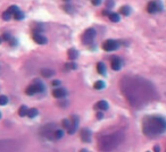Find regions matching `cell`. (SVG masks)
Returning a JSON list of instances; mask_svg holds the SVG:
<instances>
[{
  "label": "cell",
  "instance_id": "1",
  "mask_svg": "<svg viewBox=\"0 0 166 152\" xmlns=\"http://www.w3.org/2000/svg\"><path fill=\"white\" fill-rule=\"evenodd\" d=\"M120 86L123 96L134 108H142L157 99L154 85L142 77L125 76L121 81Z\"/></svg>",
  "mask_w": 166,
  "mask_h": 152
},
{
  "label": "cell",
  "instance_id": "2",
  "mask_svg": "<svg viewBox=\"0 0 166 152\" xmlns=\"http://www.w3.org/2000/svg\"><path fill=\"white\" fill-rule=\"evenodd\" d=\"M142 132L150 139L164 134L166 132V119L157 115L144 117L142 120Z\"/></svg>",
  "mask_w": 166,
  "mask_h": 152
},
{
  "label": "cell",
  "instance_id": "3",
  "mask_svg": "<svg viewBox=\"0 0 166 152\" xmlns=\"http://www.w3.org/2000/svg\"><path fill=\"white\" fill-rule=\"evenodd\" d=\"M125 139L124 133L122 132H114L112 134L103 135L99 139L98 141V148L99 150L103 152H110L115 150L116 148H118L123 143Z\"/></svg>",
  "mask_w": 166,
  "mask_h": 152
},
{
  "label": "cell",
  "instance_id": "4",
  "mask_svg": "<svg viewBox=\"0 0 166 152\" xmlns=\"http://www.w3.org/2000/svg\"><path fill=\"white\" fill-rule=\"evenodd\" d=\"M45 91H46V86L42 83V81H40V79H34L33 83L26 87L25 93L28 96H34V94H38V93H43Z\"/></svg>",
  "mask_w": 166,
  "mask_h": 152
},
{
  "label": "cell",
  "instance_id": "5",
  "mask_svg": "<svg viewBox=\"0 0 166 152\" xmlns=\"http://www.w3.org/2000/svg\"><path fill=\"white\" fill-rule=\"evenodd\" d=\"M19 144L13 140H2L0 141V152H18Z\"/></svg>",
  "mask_w": 166,
  "mask_h": 152
},
{
  "label": "cell",
  "instance_id": "6",
  "mask_svg": "<svg viewBox=\"0 0 166 152\" xmlns=\"http://www.w3.org/2000/svg\"><path fill=\"white\" fill-rule=\"evenodd\" d=\"M57 130V126L54 124V123H50V124L45 125L42 128H41L40 133L42 136H45L48 140H51V141H55V130Z\"/></svg>",
  "mask_w": 166,
  "mask_h": 152
},
{
  "label": "cell",
  "instance_id": "7",
  "mask_svg": "<svg viewBox=\"0 0 166 152\" xmlns=\"http://www.w3.org/2000/svg\"><path fill=\"white\" fill-rule=\"evenodd\" d=\"M96 35H97V32H96L95 28H88L82 35V42L84 44H90L93 41V39L96 38Z\"/></svg>",
  "mask_w": 166,
  "mask_h": 152
},
{
  "label": "cell",
  "instance_id": "8",
  "mask_svg": "<svg viewBox=\"0 0 166 152\" xmlns=\"http://www.w3.org/2000/svg\"><path fill=\"white\" fill-rule=\"evenodd\" d=\"M120 48V42L116 41V40H107L105 41L103 44V49L105 51H114L117 50Z\"/></svg>",
  "mask_w": 166,
  "mask_h": 152
},
{
  "label": "cell",
  "instance_id": "9",
  "mask_svg": "<svg viewBox=\"0 0 166 152\" xmlns=\"http://www.w3.org/2000/svg\"><path fill=\"white\" fill-rule=\"evenodd\" d=\"M79 123H80V119H79V117H77L76 115H73V116H72V118H71V126H69V128L67 130L69 135L74 134L75 132H76L77 127H79Z\"/></svg>",
  "mask_w": 166,
  "mask_h": 152
},
{
  "label": "cell",
  "instance_id": "10",
  "mask_svg": "<svg viewBox=\"0 0 166 152\" xmlns=\"http://www.w3.org/2000/svg\"><path fill=\"white\" fill-rule=\"evenodd\" d=\"M163 9L162 7V4H159L158 1H150L147 6V11L150 13V14H154V13H157Z\"/></svg>",
  "mask_w": 166,
  "mask_h": 152
},
{
  "label": "cell",
  "instance_id": "11",
  "mask_svg": "<svg viewBox=\"0 0 166 152\" xmlns=\"http://www.w3.org/2000/svg\"><path fill=\"white\" fill-rule=\"evenodd\" d=\"M123 66V62H122V59H121L120 57L117 56H114L112 58V60H110V67L113 70H120L121 68Z\"/></svg>",
  "mask_w": 166,
  "mask_h": 152
},
{
  "label": "cell",
  "instance_id": "12",
  "mask_svg": "<svg viewBox=\"0 0 166 152\" xmlns=\"http://www.w3.org/2000/svg\"><path fill=\"white\" fill-rule=\"evenodd\" d=\"M92 139V132L89 128H83L81 130V140L86 143H90Z\"/></svg>",
  "mask_w": 166,
  "mask_h": 152
},
{
  "label": "cell",
  "instance_id": "13",
  "mask_svg": "<svg viewBox=\"0 0 166 152\" xmlns=\"http://www.w3.org/2000/svg\"><path fill=\"white\" fill-rule=\"evenodd\" d=\"M52 96H55L56 99H64L65 96H67V91L64 87H56L55 90L52 91Z\"/></svg>",
  "mask_w": 166,
  "mask_h": 152
},
{
  "label": "cell",
  "instance_id": "14",
  "mask_svg": "<svg viewBox=\"0 0 166 152\" xmlns=\"http://www.w3.org/2000/svg\"><path fill=\"white\" fill-rule=\"evenodd\" d=\"M33 40H34V42H36L38 44H46L47 42H48V39H47L45 35H42L41 33L33 34Z\"/></svg>",
  "mask_w": 166,
  "mask_h": 152
},
{
  "label": "cell",
  "instance_id": "15",
  "mask_svg": "<svg viewBox=\"0 0 166 152\" xmlns=\"http://www.w3.org/2000/svg\"><path fill=\"white\" fill-rule=\"evenodd\" d=\"M41 75L45 79H50V77L56 75V72L54 69H50V68H42L41 69Z\"/></svg>",
  "mask_w": 166,
  "mask_h": 152
},
{
  "label": "cell",
  "instance_id": "16",
  "mask_svg": "<svg viewBox=\"0 0 166 152\" xmlns=\"http://www.w3.org/2000/svg\"><path fill=\"white\" fill-rule=\"evenodd\" d=\"M95 108L96 109H99V110H108L109 108V105L107 101H105V100H101V101H98L97 103H96V106H95Z\"/></svg>",
  "mask_w": 166,
  "mask_h": 152
},
{
  "label": "cell",
  "instance_id": "17",
  "mask_svg": "<svg viewBox=\"0 0 166 152\" xmlns=\"http://www.w3.org/2000/svg\"><path fill=\"white\" fill-rule=\"evenodd\" d=\"M67 56H68L69 60H75L79 57V51L76 50V49H69L67 51Z\"/></svg>",
  "mask_w": 166,
  "mask_h": 152
},
{
  "label": "cell",
  "instance_id": "18",
  "mask_svg": "<svg viewBox=\"0 0 166 152\" xmlns=\"http://www.w3.org/2000/svg\"><path fill=\"white\" fill-rule=\"evenodd\" d=\"M97 72L103 76L106 75V65L103 62H99L97 64Z\"/></svg>",
  "mask_w": 166,
  "mask_h": 152
},
{
  "label": "cell",
  "instance_id": "19",
  "mask_svg": "<svg viewBox=\"0 0 166 152\" xmlns=\"http://www.w3.org/2000/svg\"><path fill=\"white\" fill-rule=\"evenodd\" d=\"M108 17H109V19L114 23L120 22V19H121L120 14H117V13H110V14L108 15Z\"/></svg>",
  "mask_w": 166,
  "mask_h": 152
},
{
  "label": "cell",
  "instance_id": "20",
  "mask_svg": "<svg viewBox=\"0 0 166 152\" xmlns=\"http://www.w3.org/2000/svg\"><path fill=\"white\" fill-rule=\"evenodd\" d=\"M39 115V111H38V109H35V108H31V109H29V111H28V117L29 118H34V117H36Z\"/></svg>",
  "mask_w": 166,
  "mask_h": 152
},
{
  "label": "cell",
  "instance_id": "21",
  "mask_svg": "<svg viewBox=\"0 0 166 152\" xmlns=\"http://www.w3.org/2000/svg\"><path fill=\"white\" fill-rule=\"evenodd\" d=\"M120 13L122 15H124V16H129L131 14V8L129 6H123L120 9Z\"/></svg>",
  "mask_w": 166,
  "mask_h": 152
},
{
  "label": "cell",
  "instance_id": "22",
  "mask_svg": "<svg viewBox=\"0 0 166 152\" xmlns=\"http://www.w3.org/2000/svg\"><path fill=\"white\" fill-rule=\"evenodd\" d=\"M93 87H95L96 90H103V89L106 87V84H105V82H103V81H97V82H95Z\"/></svg>",
  "mask_w": 166,
  "mask_h": 152
},
{
  "label": "cell",
  "instance_id": "23",
  "mask_svg": "<svg viewBox=\"0 0 166 152\" xmlns=\"http://www.w3.org/2000/svg\"><path fill=\"white\" fill-rule=\"evenodd\" d=\"M28 111H29V108L26 107V106H22V107L18 109V115L21 117H25L28 115Z\"/></svg>",
  "mask_w": 166,
  "mask_h": 152
},
{
  "label": "cell",
  "instance_id": "24",
  "mask_svg": "<svg viewBox=\"0 0 166 152\" xmlns=\"http://www.w3.org/2000/svg\"><path fill=\"white\" fill-rule=\"evenodd\" d=\"M76 68H77V66H76V64L74 62L65 64V69L66 70H73V69H76Z\"/></svg>",
  "mask_w": 166,
  "mask_h": 152
},
{
  "label": "cell",
  "instance_id": "25",
  "mask_svg": "<svg viewBox=\"0 0 166 152\" xmlns=\"http://www.w3.org/2000/svg\"><path fill=\"white\" fill-rule=\"evenodd\" d=\"M24 17H25V15H24L23 11H21V10H18L17 13L14 14V18H15L16 21H22V19H24Z\"/></svg>",
  "mask_w": 166,
  "mask_h": 152
},
{
  "label": "cell",
  "instance_id": "26",
  "mask_svg": "<svg viewBox=\"0 0 166 152\" xmlns=\"http://www.w3.org/2000/svg\"><path fill=\"white\" fill-rule=\"evenodd\" d=\"M64 136V132L62 130H55V140H59Z\"/></svg>",
  "mask_w": 166,
  "mask_h": 152
},
{
  "label": "cell",
  "instance_id": "27",
  "mask_svg": "<svg viewBox=\"0 0 166 152\" xmlns=\"http://www.w3.org/2000/svg\"><path fill=\"white\" fill-rule=\"evenodd\" d=\"M12 13H9V11L7 10V11H5L4 14H2V19L4 21H10V18H12Z\"/></svg>",
  "mask_w": 166,
  "mask_h": 152
},
{
  "label": "cell",
  "instance_id": "28",
  "mask_svg": "<svg viewBox=\"0 0 166 152\" xmlns=\"http://www.w3.org/2000/svg\"><path fill=\"white\" fill-rule=\"evenodd\" d=\"M8 103V98L6 96H0V106H6Z\"/></svg>",
  "mask_w": 166,
  "mask_h": 152
},
{
  "label": "cell",
  "instance_id": "29",
  "mask_svg": "<svg viewBox=\"0 0 166 152\" xmlns=\"http://www.w3.org/2000/svg\"><path fill=\"white\" fill-rule=\"evenodd\" d=\"M18 10H19V8H18L16 5H13V6H10V7L8 8V11H9V13H12L13 15H14L15 13H17Z\"/></svg>",
  "mask_w": 166,
  "mask_h": 152
},
{
  "label": "cell",
  "instance_id": "30",
  "mask_svg": "<svg viewBox=\"0 0 166 152\" xmlns=\"http://www.w3.org/2000/svg\"><path fill=\"white\" fill-rule=\"evenodd\" d=\"M62 125H63V127H65L66 130H68L69 126H71V120H69V119H63Z\"/></svg>",
  "mask_w": 166,
  "mask_h": 152
},
{
  "label": "cell",
  "instance_id": "31",
  "mask_svg": "<svg viewBox=\"0 0 166 152\" xmlns=\"http://www.w3.org/2000/svg\"><path fill=\"white\" fill-rule=\"evenodd\" d=\"M64 10L69 13V14H72V13L74 11V8H73V6L72 5H65L64 6Z\"/></svg>",
  "mask_w": 166,
  "mask_h": 152
},
{
  "label": "cell",
  "instance_id": "32",
  "mask_svg": "<svg viewBox=\"0 0 166 152\" xmlns=\"http://www.w3.org/2000/svg\"><path fill=\"white\" fill-rule=\"evenodd\" d=\"M2 39L5 40V41H10V39H12V35H10V33H8V32H6V33L2 34Z\"/></svg>",
  "mask_w": 166,
  "mask_h": 152
},
{
  "label": "cell",
  "instance_id": "33",
  "mask_svg": "<svg viewBox=\"0 0 166 152\" xmlns=\"http://www.w3.org/2000/svg\"><path fill=\"white\" fill-rule=\"evenodd\" d=\"M114 6H115L114 0H107V1H106V7H107V8H113Z\"/></svg>",
  "mask_w": 166,
  "mask_h": 152
},
{
  "label": "cell",
  "instance_id": "34",
  "mask_svg": "<svg viewBox=\"0 0 166 152\" xmlns=\"http://www.w3.org/2000/svg\"><path fill=\"white\" fill-rule=\"evenodd\" d=\"M51 85L52 86H56V87H58L59 85H60V81H58V79H54L51 82Z\"/></svg>",
  "mask_w": 166,
  "mask_h": 152
},
{
  "label": "cell",
  "instance_id": "35",
  "mask_svg": "<svg viewBox=\"0 0 166 152\" xmlns=\"http://www.w3.org/2000/svg\"><path fill=\"white\" fill-rule=\"evenodd\" d=\"M91 2L93 6H99L101 4V0H91Z\"/></svg>",
  "mask_w": 166,
  "mask_h": 152
},
{
  "label": "cell",
  "instance_id": "36",
  "mask_svg": "<svg viewBox=\"0 0 166 152\" xmlns=\"http://www.w3.org/2000/svg\"><path fill=\"white\" fill-rule=\"evenodd\" d=\"M96 115H97V116H96V117H97L98 119H103V111H101V110H100V111H99V113H96Z\"/></svg>",
  "mask_w": 166,
  "mask_h": 152
},
{
  "label": "cell",
  "instance_id": "37",
  "mask_svg": "<svg viewBox=\"0 0 166 152\" xmlns=\"http://www.w3.org/2000/svg\"><path fill=\"white\" fill-rule=\"evenodd\" d=\"M9 44H12V45H16L17 44V40L16 39H10V41H9Z\"/></svg>",
  "mask_w": 166,
  "mask_h": 152
},
{
  "label": "cell",
  "instance_id": "38",
  "mask_svg": "<svg viewBox=\"0 0 166 152\" xmlns=\"http://www.w3.org/2000/svg\"><path fill=\"white\" fill-rule=\"evenodd\" d=\"M159 150H160V148L158 147V145H156V147L154 148V151L155 152H159Z\"/></svg>",
  "mask_w": 166,
  "mask_h": 152
},
{
  "label": "cell",
  "instance_id": "39",
  "mask_svg": "<svg viewBox=\"0 0 166 152\" xmlns=\"http://www.w3.org/2000/svg\"><path fill=\"white\" fill-rule=\"evenodd\" d=\"M103 15H105V16H107V15H109L110 13H108V11H107V10H103Z\"/></svg>",
  "mask_w": 166,
  "mask_h": 152
},
{
  "label": "cell",
  "instance_id": "40",
  "mask_svg": "<svg viewBox=\"0 0 166 152\" xmlns=\"http://www.w3.org/2000/svg\"><path fill=\"white\" fill-rule=\"evenodd\" d=\"M80 152H89V151H88V150H86V149H82V150H81Z\"/></svg>",
  "mask_w": 166,
  "mask_h": 152
},
{
  "label": "cell",
  "instance_id": "41",
  "mask_svg": "<svg viewBox=\"0 0 166 152\" xmlns=\"http://www.w3.org/2000/svg\"><path fill=\"white\" fill-rule=\"evenodd\" d=\"M2 41H4V39H2V36H0V44L2 43Z\"/></svg>",
  "mask_w": 166,
  "mask_h": 152
},
{
  "label": "cell",
  "instance_id": "42",
  "mask_svg": "<svg viewBox=\"0 0 166 152\" xmlns=\"http://www.w3.org/2000/svg\"><path fill=\"white\" fill-rule=\"evenodd\" d=\"M64 1H69V0H64Z\"/></svg>",
  "mask_w": 166,
  "mask_h": 152
},
{
  "label": "cell",
  "instance_id": "43",
  "mask_svg": "<svg viewBox=\"0 0 166 152\" xmlns=\"http://www.w3.org/2000/svg\"><path fill=\"white\" fill-rule=\"evenodd\" d=\"M0 118H1V113H0Z\"/></svg>",
  "mask_w": 166,
  "mask_h": 152
}]
</instances>
